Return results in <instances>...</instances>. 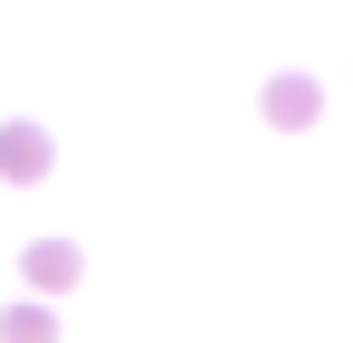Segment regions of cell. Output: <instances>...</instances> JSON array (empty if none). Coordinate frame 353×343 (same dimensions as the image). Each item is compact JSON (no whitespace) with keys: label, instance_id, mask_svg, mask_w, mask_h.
Here are the masks:
<instances>
[{"label":"cell","instance_id":"6da1fadb","mask_svg":"<svg viewBox=\"0 0 353 343\" xmlns=\"http://www.w3.org/2000/svg\"><path fill=\"white\" fill-rule=\"evenodd\" d=\"M48 163H58V153H48L39 124H0V181H39Z\"/></svg>","mask_w":353,"mask_h":343},{"label":"cell","instance_id":"7a4b0ae2","mask_svg":"<svg viewBox=\"0 0 353 343\" xmlns=\"http://www.w3.org/2000/svg\"><path fill=\"white\" fill-rule=\"evenodd\" d=\"M19 267H29V286H39V295H67V286H77V267H86V258H77V248H67V238H39V248H29V258H19Z\"/></svg>","mask_w":353,"mask_h":343},{"label":"cell","instance_id":"3957f363","mask_svg":"<svg viewBox=\"0 0 353 343\" xmlns=\"http://www.w3.org/2000/svg\"><path fill=\"white\" fill-rule=\"evenodd\" d=\"M315 105H325V86H315V76H277V86H268V124H315Z\"/></svg>","mask_w":353,"mask_h":343},{"label":"cell","instance_id":"277c9868","mask_svg":"<svg viewBox=\"0 0 353 343\" xmlns=\"http://www.w3.org/2000/svg\"><path fill=\"white\" fill-rule=\"evenodd\" d=\"M0 343H58V305H10L0 315Z\"/></svg>","mask_w":353,"mask_h":343}]
</instances>
